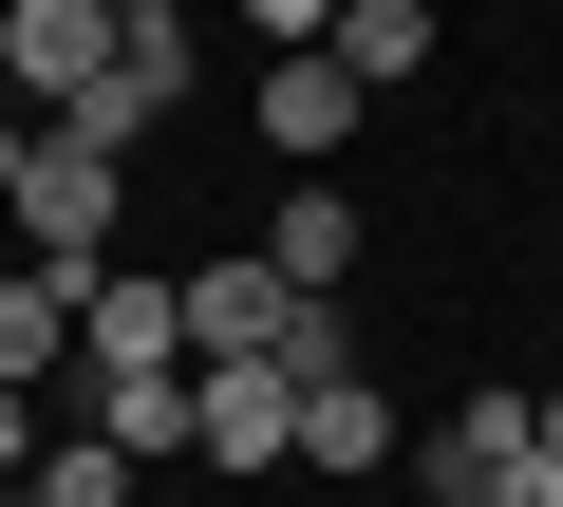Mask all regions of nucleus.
I'll use <instances>...</instances> for the list:
<instances>
[{"label": "nucleus", "instance_id": "1", "mask_svg": "<svg viewBox=\"0 0 563 507\" xmlns=\"http://www.w3.org/2000/svg\"><path fill=\"white\" fill-rule=\"evenodd\" d=\"M113 207H132V169H113V151H76V132H38V151H20V188H0L20 264H113Z\"/></svg>", "mask_w": 563, "mask_h": 507}, {"label": "nucleus", "instance_id": "2", "mask_svg": "<svg viewBox=\"0 0 563 507\" xmlns=\"http://www.w3.org/2000/svg\"><path fill=\"white\" fill-rule=\"evenodd\" d=\"M188 451H207V470H301V376L188 357Z\"/></svg>", "mask_w": 563, "mask_h": 507}, {"label": "nucleus", "instance_id": "3", "mask_svg": "<svg viewBox=\"0 0 563 507\" xmlns=\"http://www.w3.org/2000/svg\"><path fill=\"white\" fill-rule=\"evenodd\" d=\"M76 376H188V301H169V264H95V301H76Z\"/></svg>", "mask_w": 563, "mask_h": 507}, {"label": "nucleus", "instance_id": "4", "mask_svg": "<svg viewBox=\"0 0 563 507\" xmlns=\"http://www.w3.org/2000/svg\"><path fill=\"white\" fill-rule=\"evenodd\" d=\"M113 76V20H95V0H0V95H20V113H76Z\"/></svg>", "mask_w": 563, "mask_h": 507}, {"label": "nucleus", "instance_id": "5", "mask_svg": "<svg viewBox=\"0 0 563 507\" xmlns=\"http://www.w3.org/2000/svg\"><path fill=\"white\" fill-rule=\"evenodd\" d=\"M169 301H188V357H282V301L301 283H282L263 244H225V264H169Z\"/></svg>", "mask_w": 563, "mask_h": 507}, {"label": "nucleus", "instance_id": "6", "mask_svg": "<svg viewBox=\"0 0 563 507\" xmlns=\"http://www.w3.org/2000/svg\"><path fill=\"white\" fill-rule=\"evenodd\" d=\"M76 301H95V264H0V395L76 376Z\"/></svg>", "mask_w": 563, "mask_h": 507}, {"label": "nucleus", "instance_id": "7", "mask_svg": "<svg viewBox=\"0 0 563 507\" xmlns=\"http://www.w3.org/2000/svg\"><path fill=\"white\" fill-rule=\"evenodd\" d=\"M357 244H376V225H357V188L282 169V207H263V264H282V283H301V301H339V283H357Z\"/></svg>", "mask_w": 563, "mask_h": 507}, {"label": "nucleus", "instance_id": "8", "mask_svg": "<svg viewBox=\"0 0 563 507\" xmlns=\"http://www.w3.org/2000/svg\"><path fill=\"white\" fill-rule=\"evenodd\" d=\"M357 132H376V95H357L339 57H263V151H282V169H320V151H357Z\"/></svg>", "mask_w": 563, "mask_h": 507}, {"label": "nucleus", "instance_id": "9", "mask_svg": "<svg viewBox=\"0 0 563 507\" xmlns=\"http://www.w3.org/2000/svg\"><path fill=\"white\" fill-rule=\"evenodd\" d=\"M301 470H320V488L395 470V395H376V376H320V395H301Z\"/></svg>", "mask_w": 563, "mask_h": 507}, {"label": "nucleus", "instance_id": "10", "mask_svg": "<svg viewBox=\"0 0 563 507\" xmlns=\"http://www.w3.org/2000/svg\"><path fill=\"white\" fill-rule=\"evenodd\" d=\"M507 451H526V395H451V432L413 451V488H432V507H488V470H507Z\"/></svg>", "mask_w": 563, "mask_h": 507}, {"label": "nucleus", "instance_id": "11", "mask_svg": "<svg viewBox=\"0 0 563 507\" xmlns=\"http://www.w3.org/2000/svg\"><path fill=\"white\" fill-rule=\"evenodd\" d=\"M320 57H339L357 95H413V76H432V0H339V38H320Z\"/></svg>", "mask_w": 563, "mask_h": 507}, {"label": "nucleus", "instance_id": "12", "mask_svg": "<svg viewBox=\"0 0 563 507\" xmlns=\"http://www.w3.org/2000/svg\"><path fill=\"white\" fill-rule=\"evenodd\" d=\"M38 414H57V395H38ZM20 488H38V507H151V470H132V451H95L76 414L38 432V470H20Z\"/></svg>", "mask_w": 563, "mask_h": 507}, {"label": "nucleus", "instance_id": "13", "mask_svg": "<svg viewBox=\"0 0 563 507\" xmlns=\"http://www.w3.org/2000/svg\"><path fill=\"white\" fill-rule=\"evenodd\" d=\"M263 376H301V395L357 376V301H282V357H263Z\"/></svg>", "mask_w": 563, "mask_h": 507}, {"label": "nucleus", "instance_id": "14", "mask_svg": "<svg viewBox=\"0 0 563 507\" xmlns=\"http://www.w3.org/2000/svg\"><path fill=\"white\" fill-rule=\"evenodd\" d=\"M244 20H263L282 57H320V38H339V0H244Z\"/></svg>", "mask_w": 563, "mask_h": 507}, {"label": "nucleus", "instance_id": "15", "mask_svg": "<svg viewBox=\"0 0 563 507\" xmlns=\"http://www.w3.org/2000/svg\"><path fill=\"white\" fill-rule=\"evenodd\" d=\"M38 432H57L38 395H0V488H20V470H38Z\"/></svg>", "mask_w": 563, "mask_h": 507}, {"label": "nucleus", "instance_id": "16", "mask_svg": "<svg viewBox=\"0 0 563 507\" xmlns=\"http://www.w3.org/2000/svg\"><path fill=\"white\" fill-rule=\"evenodd\" d=\"M95 20H113V38H151V20H188V0H95Z\"/></svg>", "mask_w": 563, "mask_h": 507}, {"label": "nucleus", "instance_id": "17", "mask_svg": "<svg viewBox=\"0 0 563 507\" xmlns=\"http://www.w3.org/2000/svg\"><path fill=\"white\" fill-rule=\"evenodd\" d=\"M0 264H20V225H0Z\"/></svg>", "mask_w": 563, "mask_h": 507}, {"label": "nucleus", "instance_id": "18", "mask_svg": "<svg viewBox=\"0 0 563 507\" xmlns=\"http://www.w3.org/2000/svg\"><path fill=\"white\" fill-rule=\"evenodd\" d=\"M0 507H38V488H0Z\"/></svg>", "mask_w": 563, "mask_h": 507}]
</instances>
